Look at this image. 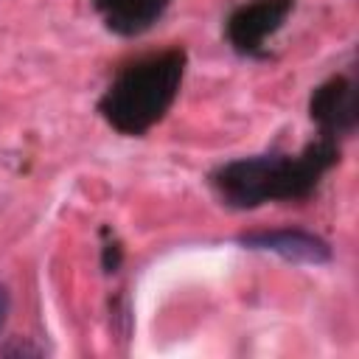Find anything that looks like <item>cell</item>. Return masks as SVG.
<instances>
[{
  "label": "cell",
  "instance_id": "obj_1",
  "mask_svg": "<svg viewBox=\"0 0 359 359\" xmlns=\"http://www.w3.org/2000/svg\"><path fill=\"white\" fill-rule=\"evenodd\" d=\"M339 157L342 143L317 135L297 154L269 151L222 163L210 174V188L233 210H252L266 202H306Z\"/></svg>",
  "mask_w": 359,
  "mask_h": 359
},
{
  "label": "cell",
  "instance_id": "obj_2",
  "mask_svg": "<svg viewBox=\"0 0 359 359\" xmlns=\"http://www.w3.org/2000/svg\"><path fill=\"white\" fill-rule=\"evenodd\" d=\"M185 65L182 48H163L126 62L98 98L101 118L126 137H143L177 101Z\"/></svg>",
  "mask_w": 359,
  "mask_h": 359
},
{
  "label": "cell",
  "instance_id": "obj_3",
  "mask_svg": "<svg viewBox=\"0 0 359 359\" xmlns=\"http://www.w3.org/2000/svg\"><path fill=\"white\" fill-rule=\"evenodd\" d=\"M294 0H247L224 20L227 45L244 59H266L269 39L283 28Z\"/></svg>",
  "mask_w": 359,
  "mask_h": 359
},
{
  "label": "cell",
  "instance_id": "obj_4",
  "mask_svg": "<svg viewBox=\"0 0 359 359\" xmlns=\"http://www.w3.org/2000/svg\"><path fill=\"white\" fill-rule=\"evenodd\" d=\"M309 115L317 123L320 135H328L342 143L356 129V81L351 73H337L323 81L309 101Z\"/></svg>",
  "mask_w": 359,
  "mask_h": 359
},
{
  "label": "cell",
  "instance_id": "obj_5",
  "mask_svg": "<svg viewBox=\"0 0 359 359\" xmlns=\"http://www.w3.org/2000/svg\"><path fill=\"white\" fill-rule=\"evenodd\" d=\"M238 244L247 250L272 252L292 264H328L334 258L331 244L303 227H272V230H252L238 236Z\"/></svg>",
  "mask_w": 359,
  "mask_h": 359
},
{
  "label": "cell",
  "instance_id": "obj_6",
  "mask_svg": "<svg viewBox=\"0 0 359 359\" xmlns=\"http://www.w3.org/2000/svg\"><path fill=\"white\" fill-rule=\"evenodd\" d=\"M171 6V0H93L104 25L118 36L146 34Z\"/></svg>",
  "mask_w": 359,
  "mask_h": 359
},
{
  "label": "cell",
  "instance_id": "obj_7",
  "mask_svg": "<svg viewBox=\"0 0 359 359\" xmlns=\"http://www.w3.org/2000/svg\"><path fill=\"white\" fill-rule=\"evenodd\" d=\"M123 261V250L115 238H107L104 241V255H101V264H104V272H115Z\"/></svg>",
  "mask_w": 359,
  "mask_h": 359
},
{
  "label": "cell",
  "instance_id": "obj_8",
  "mask_svg": "<svg viewBox=\"0 0 359 359\" xmlns=\"http://www.w3.org/2000/svg\"><path fill=\"white\" fill-rule=\"evenodd\" d=\"M8 311H11V292H8V286H6V283H0V331L6 328Z\"/></svg>",
  "mask_w": 359,
  "mask_h": 359
}]
</instances>
